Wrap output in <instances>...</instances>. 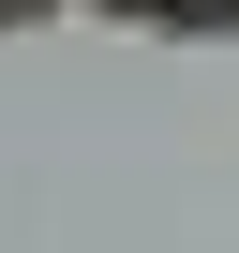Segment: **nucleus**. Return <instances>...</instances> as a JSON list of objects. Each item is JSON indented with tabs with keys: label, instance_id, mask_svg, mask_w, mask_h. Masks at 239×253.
Listing matches in <instances>:
<instances>
[{
	"label": "nucleus",
	"instance_id": "f257e3e1",
	"mask_svg": "<svg viewBox=\"0 0 239 253\" xmlns=\"http://www.w3.org/2000/svg\"><path fill=\"white\" fill-rule=\"evenodd\" d=\"M165 15H239V0H165Z\"/></svg>",
	"mask_w": 239,
	"mask_h": 253
},
{
	"label": "nucleus",
	"instance_id": "f03ea898",
	"mask_svg": "<svg viewBox=\"0 0 239 253\" xmlns=\"http://www.w3.org/2000/svg\"><path fill=\"white\" fill-rule=\"evenodd\" d=\"M0 15H15V0H0Z\"/></svg>",
	"mask_w": 239,
	"mask_h": 253
}]
</instances>
